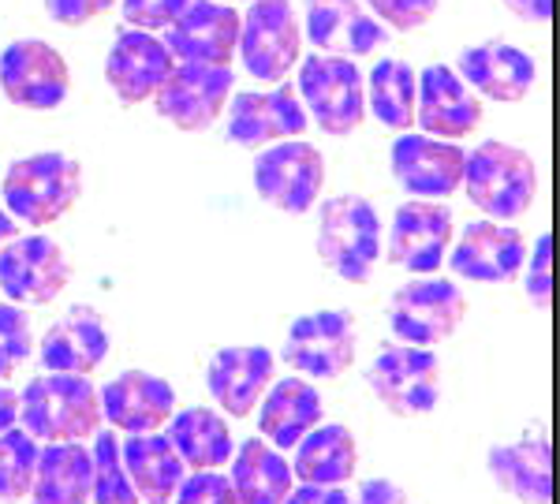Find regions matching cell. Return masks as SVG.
<instances>
[{
    "mask_svg": "<svg viewBox=\"0 0 560 504\" xmlns=\"http://www.w3.org/2000/svg\"><path fill=\"white\" fill-rule=\"evenodd\" d=\"M4 210L26 228H49L83 195V165L75 157L60 154V150H45L8 165L4 184Z\"/></svg>",
    "mask_w": 560,
    "mask_h": 504,
    "instance_id": "6da1fadb",
    "label": "cell"
},
{
    "mask_svg": "<svg viewBox=\"0 0 560 504\" xmlns=\"http://www.w3.org/2000/svg\"><path fill=\"white\" fill-rule=\"evenodd\" d=\"M20 422L34 441H86L102 430V400L83 374L34 377L20 396Z\"/></svg>",
    "mask_w": 560,
    "mask_h": 504,
    "instance_id": "7a4b0ae2",
    "label": "cell"
},
{
    "mask_svg": "<svg viewBox=\"0 0 560 504\" xmlns=\"http://www.w3.org/2000/svg\"><path fill=\"white\" fill-rule=\"evenodd\" d=\"M467 198L486 213L490 221L512 224L535 206L538 195V168L535 157L509 142H482L464 161V184Z\"/></svg>",
    "mask_w": 560,
    "mask_h": 504,
    "instance_id": "3957f363",
    "label": "cell"
},
{
    "mask_svg": "<svg viewBox=\"0 0 560 504\" xmlns=\"http://www.w3.org/2000/svg\"><path fill=\"white\" fill-rule=\"evenodd\" d=\"M318 258L348 284H366L374 277L382 258V218L363 195H337L322 202Z\"/></svg>",
    "mask_w": 560,
    "mask_h": 504,
    "instance_id": "277c9868",
    "label": "cell"
},
{
    "mask_svg": "<svg viewBox=\"0 0 560 504\" xmlns=\"http://www.w3.org/2000/svg\"><path fill=\"white\" fill-rule=\"evenodd\" d=\"M295 94H300L306 116H314V124L325 134H332V139H345V134L363 128L366 86L355 60L314 52V57H306L300 65Z\"/></svg>",
    "mask_w": 560,
    "mask_h": 504,
    "instance_id": "5b68a950",
    "label": "cell"
},
{
    "mask_svg": "<svg viewBox=\"0 0 560 504\" xmlns=\"http://www.w3.org/2000/svg\"><path fill=\"white\" fill-rule=\"evenodd\" d=\"M366 385L377 403L396 419H422L441 400V363L430 348L385 344L366 366Z\"/></svg>",
    "mask_w": 560,
    "mask_h": 504,
    "instance_id": "8992f818",
    "label": "cell"
},
{
    "mask_svg": "<svg viewBox=\"0 0 560 504\" xmlns=\"http://www.w3.org/2000/svg\"><path fill=\"white\" fill-rule=\"evenodd\" d=\"M236 52L250 79L284 83L303 57V26L295 20L292 0H250L247 15L240 20Z\"/></svg>",
    "mask_w": 560,
    "mask_h": 504,
    "instance_id": "52a82bcc",
    "label": "cell"
},
{
    "mask_svg": "<svg viewBox=\"0 0 560 504\" xmlns=\"http://www.w3.org/2000/svg\"><path fill=\"white\" fill-rule=\"evenodd\" d=\"M464 318L467 295L438 273L415 277L404 288H396L393 303H388V329H393V337L415 348L445 344Z\"/></svg>",
    "mask_w": 560,
    "mask_h": 504,
    "instance_id": "ba28073f",
    "label": "cell"
},
{
    "mask_svg": "<svg viewBox=\"0 0 560 504\" xmlns=\"http://www.w3.org/2000/svg\"><path fill=\"white\" fill-rule=\"evenodd\" d=\"M325 187V157L303 139L269 142L255 157V191L273 210L303 218L318 206Z\"/></svg>",
    "mask_w": 560,
    "mask_h": 504,
    "instance_id": "9c48e42d",
    "label": "cell"
},
{
    "mask_svg": "<svg viewBox=\"0 0 560 504\" xmlns=\"http://www.w3.org/2000/svg\"><path fill=\"white\" fill-rule=\"evenodd\" d=\"M359 351V329L348 310H314L292 321L284 337V363L314 382H337L351 371Z\"/></svg>",
    "mask_w": 560,
    "mask_h": 504,
    "instance_id": "30bf717a",
    "label": "cell"
},
{
    "mask_svg": "<svg viewBox=\"0 0 560 504\" xmlns=\"http://www.w3.org/2000/svg\"><path fill=\"white\" fill-rule=\"evenodd\" d=\"M232 86H236L232 68L184 65V60H176L150 102L158 105L161 120H168L173 128L187 134H198V131H210L221 120L224 105L232 97Z\"/></svg>",
    "mask_w": 560,
    "mask_h": 504,
    "instance_id": "8fae6325",
    "label": "cell"
},
{
    "mask_svg": "<svg viewBox=\"0 0 560 504\" xmlns=\"http://www.w3.org/2000/svg\"><path fill=\"white\" fill-rule=\"evenodd\" d=\"M71 281V262L57 239L15 236L0 247V292L15 307H45Z\"/></svg>",
    "mask_w": 560,
    "mask_h": 504,
    "instance_id": "7c38bea8",
    "label": "cell"
},
{
    "mask_svg": "<svg viewBox=\"0 0 560 504\" xmlns=\"http://www.w3.org/2000/svg\"><path fill=\"white\" fill-rule=\"evenodd\" d=\"M0 90L20 109H60L71 90V68L57 45L42 38H20L0 52Z\"/></svg>",
    "mask_w": 560,
    "mask_h": 504,
    "instance_id": "4fadbf2b",
    "label": "cell"
},
{
    "mask_svg": "<svg viewBox=\"0 0 560 504\" xmlns=\"http://www.w3.org/2000/svg\"><path fill=\"white\" fill-rule=\"evenodd\" d=\"M453 236H456V221L448 206L430 202V198H411V202H404L393 213L385 255L393 266L408 269L415 277H427L445 266Z\"/></svg>",
    "mask_w": 560,
    "mask_h": 504,
    "instance_id": "5bb4252c",
    "label": "cell"
},
{
    "mask_svg": "<svg viewBox=\"0 0 560 504\" xmlns=\"http://www.w3.org/2000/svg\"><path fill=\"white\" fill-rule=\"evenodd\" d=\"M415 124L433 139H467L482 124V97L456 75V68L427 65L415 75Z\"/></svg>",
    "mask_w": 560,
    "mask_h": 504,
    "instance_id": "9a60e30c",
    "label": "cell"
},
{
    "mask_svg": "<svg viewBox=\"0 0 560 504\" xmlns=\"http://www.w3.org/2000/svg\"><path fill=\"white\" fill-rule=\"evenodd\" d=\"M464 161L467 154L459 146L422 131H400V139L393 142V154H388L396 184L411 198H430V202L453 198L459 191Z\"/></svg>",
    "mask_w": 560,
    "mask_h": 504,
    "instance_id": "2e32d148",
    "label": "cell"
},
{
    "mask_svg": "<svg viewBox=\"0 0 560 504\" xmlns=\"http://www.w3.org/2000/svg\"><path fill=\"white\" fill-rule=\"evenodd\" d=\"M240 20L243 15L224 0H187L184 12L165 26V45L184 65L232 68L240 42Z\"/></svg>",
    "mask_w": 560,
    "mask_h": 504,
    "instance_id": "e0dca14e",
    "label": "cell"
},
{
    "mask_svg": "<svg viewBox=\"0 0 560 504\" xmlns=\"http://www.w3.org/2000/svg\"><path fill=\"white\" fill-rule=\"evenodd\" d=\"M306 116L295 86H277V90H240L232 94L229 105V139L236 146L258 150L269 142L284 139H303Z\"/></svg>",
    "mask_w": 560,
    "mask_h": 504,
    "instance_id": "ac0fdd59",
    "label": "cell"
},
{
    "mask_svg": "<svg viewBox=\"0 0 560 504\" xmlns=\"http://www.w3.org/2000/svg\"><path fill=\"white\" fill-rule=\"evenodd\" d=\"M527 262V239L520 228L504 221H471L459 232L448 269L475 284H509Z\"/></svg>",
    "mask_w": 560,
    "mask_h": 504,
    "instance_id": "d6986e66",
    "label": "cell"
},
{
    "mask_svg": "<svg viewBox=\"0 0 560 504\" xmlns=\"http://www.w3.org/2000/svg\"><path fill=\"white\" fill-rule=\"evenodd\" d=\"M173 65L176 57L168 52V45L158 34L128 26V31L116 34L113 49H108L105 79L120 105H142L158 94V86L165 83Z\"/></svg>",
    "mask_w": 560,
    "mask_h": 504,
    "instance_id": "ffe728a7",
    "label": "cell"
},
{
    "mask_svg": "<svg viewBox=\"0 0 560 504\" xmlns=\"http://www.w3.org/2000/svg\"><path fill=\"white\" fill-rule=\"evenodd\" d=\"M303 26L314 52L329 57H366L385 45V26L363 0H303Z\"/></svg>",
    "mask_w": 560,
    "mask_h": 504,
    "instance_id": "44dd1931",
    "label": "cell"
},
{
    "mask_svg": "<svg viewBox=\"0 0 560 504\" xmlns=\"http://www.w3.org/2000/svg\"><path fill=\"white\" fill-rule=\"evenodd\" d=\"M273 351L261 344H240V348H221L206 366V385L217 408L232 419H247L258 408L261 392L273 382Z\"/></svg>",
    "mask_w": 560,
    "mask_h": 504,
    "instance_id": "7402d4cb",
    "label": "cell"
},
{
    "mask_svg": "<svg viewBox=\"0 0 560 504\" xmlns=\"http://www.w3.org/2000/svg\"><path fill=\"white\" fill-rule=\"evenodd\" d=\"M97 400H102V419L120 434H153L176 411V389L165 377L147 371H124L105 385Z\"/></svg>",
    "mask_w": 560,
    "mask_h": 504,
    "instance_id": "603a6c76",
    "label": "cell"
},
{
    "mask_svg": "<svg viewBox=\"0 0 560 504\" xmlns=\"http://www.w3.org/2000/svg\"><path fill=\"white\" fill-rule=\"evenodd\" d=\"M456 75L464 79L475 94L490 97V102L512 105L523 102V97L535 90V60L523 49L509 42H478L471 49L459 52Z\"/></svg>",
    "mask_w": 560,
    "mask_h": 504,
    "instance_id": "cb8c5ba5",
    "label": "cell"
},
{
    "mask_svg": "<svg viewBox=\"0 0 560 504\" xmlns=\"http://www.w3.org/2000/svg\"><path fill=\"white\" fill-rule=\"evenodd\" d=\"M108 355V329L94 307H71L45 329L38 359L49 374H83L90 377Z\"/></svg>",
    "mask_w": 560,
    "mask_h": 504,
    "instance_id": "d4e9b609",
    "label": "cell"
},
{
    "mask_svg": "<svg viewBox=\"0 0 560 504\" xmlns=\"http://www.w3.org/2000/svg\"><path fill=\"white\" fill-rule=\"evenodd\" d=\"M322 411V392L306 377H280V382H269L258 400V434L280 453H288L300 445L303 434L318 426Z\"/></svg>",
    "mask_w": 560,
    "mask_h": 504,
    "instance_id": "484cf974",
    "label": "cell"
},
{
    "mask_svg": "<svg viewBox=\"0 0 560 504\" xmlns=\"http://www.w3.org/2000/svg\"><path fill=\"white\" fill-rule=\"evenodd\" d=\"M120 460L135 485V493H139V501H147V504H173L179 482L187 479L184 460H179L173 441L161 434V430L124 437Z\"/></svg>",
    "mask_w": 560,
    "mask_h": 504,
    "instance_id": "4316f807",
    "label": "cell"
},
{
    "mask_svg": "<svg viewBox=\"0 0 560 504\" xmlns=\"http://www.w3.org/2000/svg\"><path fill=\"white\" fill-rule=\"evenodd\" d=\"M486 467H490V479L520 504H549L553 497L549 437H520L512 445H493Z\"/></svg>",
    "mask_w": 560,
    "mask_h": 504,
    "instance_id": "83f0119b",
    "label": "cell"
},
{
    "mask_svg": "<svg viewBox=\"0 0 560 504\" xmlns=\"http://www.w3.org/2000/svg\"><path fill=\"white\" fill-rule=\"evenodd\" d=\"M94 460L83 441H49L38 448L31 504H90Z\"/></svg>",
    "mask_w": 560,
    "mask_h": 504,
    "instance_id": "f1b7e54d",
    "label": "cell"
},
{
    "mask_svg": "<svg viewBox=\"0 0 560 504\" xmlns=\"http://www.w3.org/2000/svg\"><path fill=\"white\" fill-rule=\"evenodd\" d=\"M232 490H236L240 504H284L292 493V464L280 448L269 445L266 437H247L232 453Z\"/></svg>",
    "mask_w": 560,
    "mask_h": 504,
    "instance_id": "f546056e",
    "label": "cell"
},
{
    "mask_svg": "<svg viewBox=\"0 0 560 504\" xmlns=\"http://www.w3.org/2000/svg\"><path fill=\"white\" fill-rule=\"evenodd\" d=\"M168 426V441L179 453L187 471H217L232 460L236 453V441H232L229 419L217 415L210 408H184L173 411V419L165 422Z\"/></svg>",
    "mask_w": 560,
    "mask_h": 504,
    "instance_id": "4dcf8cb0",
    "label": "cell"
},
{
    "mask_svg": "<svg viewBox=\"0 0 560 504\" xmlns=\"http://www.w3.org/2000/svg\"><path fill=\"white\" fill-rule=\"evenodd\" d=\"M359 467V445L355 434L340 422H318L311 434L295 445L292 474L311 485H345Z\"/></svg>",
    "mask_w": 560,
    "mask_h": 504,
    "instance_id": "1f68e13d",
    "label": "cell"
},
{
    "mask_svg": "<svg viewBox=\"0 0 560 504\" xmlns=\"http://www.w3.org/2000/svg\"><path fill=\"white\" fill-rule=\"evenodd\" d=\"M366 105L388 131L415 128V68L408 60H377L374 71L363 79Z\"/></svg>",
    "mask_w": 560,
    "mask_h": 504,
    "instance_id": "d6a6232c",
    "label": "cell"
},
{
    "mask_svg": "<svg viewBox=\"0 0 560 504\" xmlns=\"http://www.w3.org/2000/svg\"><path fill=\"white\" fill-rule=\"evenodd\" d=\"M34 467H38V441L23 426H8L0 434V504H20L31 497Z\"/></svg>",
    "mask_w": 560,
    "mask_h": 504,
    "instance_id": "836d02e7",
    "label": "cell"
},
{
    "mask_svg": "<svg viewBox=\"0 0 560 504\" xmlns=\"http://www.w3.org/2000/svg\"><path fill=\"white\" fill-rule=\"evenodd\" d=\"M90 460H94V490H90V504H142L128 479V471H124L120 437H116L113 430H97L94 434Z\"/></svg>",
    "mask_w": 560,
    "mask_h": 504,
    "instance_id": "e575fe53",
    "label": "cell"
},
{
    "mask_svg": "<svg viewBox=\"0 0 560 504\" xmlns=\"http://www.w3.org/2000/svg\"><path fill=\"white\" fill-rule=\"evenodd\" d=\"M31 355H34L31 314L4 300L0 303V382H8Z\"/></svg>",
    "mask_w": 560,
    "mask_h": 504,
    "instance_id": "d590c367",
    "label": "cell"
},
{
    "mask_svg": "<svg viewBox=\"0 0 560 504\" xmlns=\"http://www.w3.org/2000/svg\"><path fill=\"white\" fill-rule=\"evenodd\" d=\"M441 0H366V12L374 15L377 23L393 26V31L408 34L427 26L433 15H438Z\"/></svg>",
    "mask_w": 560,
    "mask_h": 504,
    "instance_id": "8d00e7d4",
    "label": "cell"
},
{
    "mask_svg": "<svg viewBox=\"0 0 560 504\" xmlns=\"http://www.w3.org/2000/svg\"><path fill=\"white\" fill-rule=\"evenodd\" d=\"M173 504H240V497H236V490H232L229 474L191 471L179 482Z\"/></svg>",
    "mask_w": 560,
    "mask_h": 504,
    "instance_id": "74e56055",
    "label": "cell"
},
{
    "mask_svg": "<svg viewBox=\"0 0 560 504\" xmlns=\"http://www.w3.org/2000/svg\"><path fill=\"white\" fill-rule=\"evenodd\" d=\"M187 8V0H120L124 23L135 31H165Z\"/></svg>",
    "mask_w": 560,
    "mask_h": 504,
    "instance_id": "f35d334b",
    "label": "cell"
},
{
    "mask_svg": "<svg viewBox=\"0 0 560 504\" xmlns=\"http://www.w3.org/2000/svg\"><path fill=\"white\" fill-rule=\"evenodd\" d=\"M549 255H553V239L538 236L530 262H523L527 266V295L535 307H549V292H553V262H549Z\"/></svg>",
    "mask_w": 560,
    "mask_h": 504,
    "instance_id": "ab89813d",
    "label": "cell"
},
{
    "mask_svg": "<svg viewBox=\"0 0 560 504\" xmlns=\"http://www.w3.org/2000/svg\"><path fill=\"white\" fill-rule=\"evenodd\" d=\"M113 4L116 0H45V12L60 26H86V23H94L97 15H105Z\"/></svg>",
    "mask_w": 560,
    "mask_h": 504,
    "instance_id": "60d3db41",
    "label": "cell"
},
{
    "mask_svg": "<svg viewBox=\"0 0 560 504\" xmlns=\"http://www.w3.org/2000/svg\"><path fill=\"white\" fill-rule=\"evenodd\" d=\"M284 504H351L345 485H292V493L284 497Z\"/></svg>",
    "mask_w": 560,
    "mask_h": 504,
    "instance_id": "b9f144b4",
    "label": "cell"
},
{
    "mask_svg": "<svg viewBox=\"0 0 560 504\" xmlns=\"http://www.w3.org/2000/svg\"><path fill=\"white\" fill-rule=\"evenodd\" d=\"M351 504H408V493L388 479H366L355 497H351Z\"/></svg>",
    "mask_w": 560,
    "mask_h": 504,
    "instance_id": "7bdbcfd3",
    "label": "cell"
},
{
    "mask_svg": "<svg viewBox=\"0 0 560 504\" xmlns=\"http://www.w3.org/2000/svg\"><path fill=\"white\" fill-rule=\"evenodd\" d=\"M504 8H509L512 15H520L523 23L546 26V23H549V8H553V0H504Z\"/></svg>",
    "mask_w": 560,
    "mask_h": 504,
    "instance_id": "ee69618b",
    "label": "cell"
},
{
    "mask_svg": "<svg viewBox=\"0 0 560 504\" xmlns=\"http://www.w3.org/2000/svg\"><path fill=\"white\" fill-rule=\"evenodd\" d=\"M15 422H20V392L0 382V434H4L8 426H15Z\"/></svg>",
    "mask_w": 560,
    "mask_h": 504,
    "instance_id": "f6af8a7d",
    "label": "cell"
},
{
    "mask_svg": "<svg viewBox=\"0 0 560 504\" xmlns=\"http://www.w3.org/2000/svg\"><path fill=\"white\" fill-rule=\"evenodd\" d=\"M15 236H20V221H15L4 206H0V247H4L8 239H15Z\"/></svg>",
    "mask_w": 560,
    "mask_h": 504,
    "instance_id": "bcb514c9",
    "label": "cell"
},
{
    "mask_svg": "<svg viewBox=\"0 0 560 504\" xmlns=\"http://www.w3.org/2000/svg\"><path fill=\"white\" fill-rule=\"evenodd\" d=\"M224 4H232V0H224Z\"/></svg>",
    "mask_w": 560,
    "mask_h": 504,
    "instance_id": "7dc6e473",
    "label": "cell"
}]
</instances>
